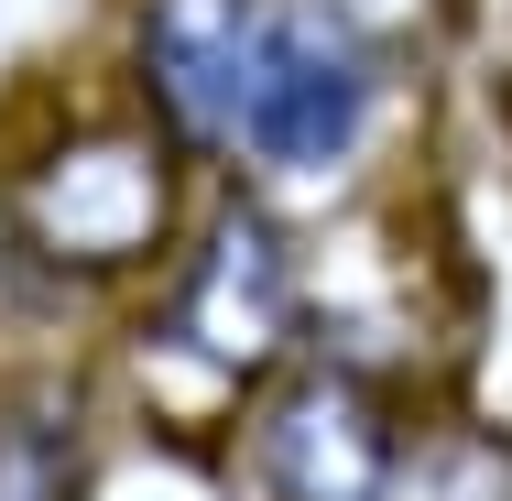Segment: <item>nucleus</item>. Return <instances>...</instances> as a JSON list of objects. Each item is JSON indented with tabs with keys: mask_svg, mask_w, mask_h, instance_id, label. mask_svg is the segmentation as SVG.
<instances>
[{
	"mask_svg": "<svg viewBox=\"0 0 512 501\" xmlns=\"http://www.w3.org/2000/svg\"><path fill=\"white\" fill-rule=\"evenodd\" d=\"M316 349V251L262 186H207L186 251L120 305V382L164 436H240V414Z\"/></svg>",
	"mask_w": 512,
	"mask_h": 501,
	"instance_id": "f257e3e1",
	"label": "nucleus"
},
{
	"mask_svg": "<svg viewBox=\"0 0 512 501\" xmlns=\"http://www.w3.org/2000/svg\"><path fill=\"white\" fill-rule=\"evenodd\" d=\"M207 186L218 175H197L120 88L99 109H55L0 153V284L44 316L131 305L186 251Z\"/></svg>",
	"mask_w": 512,
	"mask_h": 501,
	"instance_id": "f03ea898",
	"label": "nucleus"
},
{
	"mask_svg": "<svg viewBox=\"0 0 512 501\" xmlns=\"http://www.w3.org/2000/svg\"><path fill=\"white\" fill-rule=\"evenodd\" d=\"M404 99V44L393 22L349 11V0H273V33H262V77L240 109V142H229V186H262V197H327L371 164V142L393 131Z\"/></svg>",
	"mask_w": 512,
	"mask_h": 501,
	"instance_id": "7ed1b4c3",
	"label": "nucleus"
},
{
	"mask_svg": "<svg viewBox=\"0 0 512 501\" xmlns=\"http://www.w3.org/2000/svg\"><path fill=\"white\" fill-rule=\"evenodd\" d=\"M262 33H273V0H120V99L142 109L197 175H229V142H240V109L262 77Z\"/></svg>",
	"mask_w": 512,
	"mask_h": 501,
	"instance_id": "20e7f679",
	"label": "nucleus"
},
{
	"mask_svg": "<svg viewBox=\"0 0 512 501\" xmlns=\"http://www.w3.org/2000/svg\"><path fill=\"white\" fill-rule=\"evenodd\" d=\"M109 414L88 360H0V501H99Z\"/></svg>",
	"mask_w": 512,
	"mask_h": 501,
	"instance_id": "39448f33",
	"label": "nucleus"
},
{
	"mask_svg": "<svg viewBox=\"0 0 512 501\" xmlns=\"http://www.w3.org/2000/svg\"><path fill=\"white\" fill-rule=\"evenodd\" d=\"M371 501H512V425H491V414H469V403H447V393H425Z\"/></svg>",
	"mask_w": 512,
	"mask_h": 501,
	"instance_id": "423d86ee",
	"label": "nucleus"
}]
</instances>
